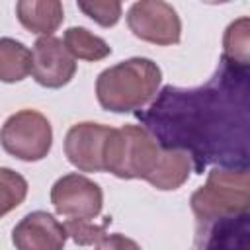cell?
<instances>
[{
	"label": "cell",
	"instance_id": "obj_1",
	"mask_svg": "<svg viewBox=\"0 0 250 250\" xmlns=\"http://www.w3.org/2000/svg\"><path fill=\"white\" fill-rule=\"evenodd\" d=\"M137 117L160 148L186 152L197 174L209 164L248 168V68L221 61L205 86H166Z\"/></svg>",
	"mask_w": 250,
	"mask_h": 250
},
{
	"label": "cell",
	"instance_id": "obj_2",
	"mask_svg": "<svg viewBox=\"0 0 250 250\" xmlns=\"http://www.w3.org/2000/svg\"><path fill=\"white\" fill-rule=\"evenodd\" d=\"M160 80L162 70L154 61L133 57L100 72L96 80V98L107 111H137L156 96Z\"/></svg>",
	"mask_w": 250,
	"mask_h": 250
},
{
	"label": "cell",
	"instance_id": "obj_3",
	"mask_svg": "<svg viewBox=\"0 0 250 250\" xmlns=\"http://www.w3.org/2000/svg\"><path fill=\"white\" fill-rule=\"evenodd\" d=\"M248 168H215L205 186L191 195V209L203 223L221 221L248 211Z\"/></svg>",
	"mask_w": 250,
	"mask_h": 250
},
{
	"label": "cell",
	"instance_id": "obj_4",
	"mask_svg": "<svg viewBox=\"0 0 250 250\" xmlns=\"http://www.w3.org/2000/svg\"><path fill=\"white\" fill-rule=\"evenodd\" d=\"M160 156V146L141 125L111 129L104 148V170L123 180H146Z\"/></svg>",
	"mask_w": 250,
	"mask_h": 250
},
{
	"label": "cell",
	"instance_id": "obj_5",
	"mask_svg": "<svg viewBox=\"0 0 250 250\" xmlns=\"http://www.w3.org/2000/svg\"><path fill=\"white\" fill-rule=\"evenodd\" d=\"M0 145L18 160H43L53 145L51 123L35 109H21L4 121L0 129Z\"/></svg>",
	"mask_w": 250,
	"mask_h": 250
},
{
	"label": "cell",
	"instance_id": "obj_6",
	"mask_svg": "<svg viewBox=\"0 0 250 250\" xmlns=\"http://www.w3.org/2000/svg\"><path fill=\"white\" fill-rule=\"evenodd\" d=\"M51 203L66 221H94L104 207L102 188L82 174H66L51 188Z\"/></svg>",
	"mask_w": 250,
	"mask_h": 250
},
{
	"label": "cell",
	"instance_id": "obj_7",
	"mask_svg": "<svg viewBox=\"0 0 250 250\" xmlns=\"http://www.w3.org/2000/svg\"><path fill=\"white\" fill-rule=\"evenodd\" d=\"M127 25L135 37L154 45H176L182 37L176 10L162 0L135 2L127 12Z\"/></svg>",
	"mask_w": 250,
	"mask_h": 250
},
{
	"label": "cell",
	"instance_id": "obj_8",
	"mask_svg": "<svg viewBox=\"0 0 250 250\" xmlns=\"http://www.w3.org/2000/svg\"><path fill=\"white\" fill-rule=\"evenodd\" d=\"M76 72V59L66 51L64 43L53 35L39 37L31 49V74L45 88L66 86Z\"/></svg>",
	"mask_w": 250,
	"mask_h": 250
},
{
	"label": "cell",
	"instance_id": "obj_9",
	"mask_svg": "<svg viewBox=\"0 0 250 250\" xmlns=\"http://www.w3.org/2000/svg\"><path fill=\"white\" fill-rule=\"evenodd\" d=\"M113 127L102 123H76L64 137V154L80 172H104V148Z\"/></svg>",
	"mask_w": 250,
	"mask_h": 250
},
{
	"label": "cell",
	"instance_id": "obj_10",
	"mask_svg": "<svg viewBox=\"0 0 250 250\" xmlns=\"http://www.w3.org/2000/svg\"><path fill=\"white\" fill-rule=\"evenodd\" d=\"M66 236L64 225L47 211L25 215L12 230L16 250H62Z\"/></svg>",
	"mask_w": 250,
	"mask_h": 250
},
{
	"label": "cell",
	"instance_id": "obj_11",
	"mask_svg": "<svg viewBox=\"0 0 250 250\" xmlns=\"http://www.w3.org/2000/svg\"><path fill=\"white\" fill-rule=\"evenodd\" d=\"M16 16L27 31L47 37L62 23L64 10L57 0H20Z\"/></svg>",
	"mask_w": 250,
	"mask_h": 250
},
{
	"label": "cell",
	"instance_id": "obj_12",
	"mask_svg": "<svg viewBox=\"0 0 250 250\" xmlns=\"http://www.w3.org/2000/svg\"><path fill=\"white\" fill-rule=\"evenodd\" d=\"M191 160L186 152L182 150H164L160 148V156L158 162L154 166V170L150 172V176L146 178V182L162 191H170V189H178L191 172Z\"/></svg>",
	"mask_w": 250,
	"mask_h": 250
},
{
	"label": "cell",
	"instance_id": "obj_13",
	"mask_svg": "<svg viewBox=\"0 0 250 250\" xmlns=\"http://www.w3.org/2000/svg\"><path fill=\"white\" fill-rule=\"evenodd\" d=\"M205 250H250V217L248 211L217 221Z\"/></svg>",
	"mask_w": 250,
	"mask_h": 250
},
{
	"label": "cell",
	"instance_id": "obj_14",
	"mask_svg": "<svg viewBox=\"0 0 250 250\" xmlns=\"http://www.w3.org/2000/svg\"><path fill=\"white\" fill-rule=\"evenodd\" d=\"M31 74V51L12 37L0 39V82L14 84Z\"/></svg>",
	"mask_w": 250,
	"mask_h": 250
},
{
	"label": "cell",
	"instance_id": "obj_15",
	"mask_svg": "<svg viewBox=\"0 0 250 250\" xmlns=\"http://www.w3.org/2000/svg\"><path fill=\"white\" fill-rule=\"evenodd\" d=\"M62 43L74 59L82 61H102L111 53V47L86 27H68Z\"/></svg>",
	"mask_w": 250,
	"mask_h": 250
},
{
	"label": "cell",
	"instance_id": "obj_16",
	"mask_svg": "<svg viewBox=\"0 0 250 250\" xmlns=\"http://www.w3.org/2000/svg\"><path fill=\"white\" fill-rule=\"evenodd\" d=\"M250 45V20L244 16L232 21L223 39V59L227 64L248 68V47Z\"/></svg>",
	"mask_w": 250,
	"mask_h": 250
},
{
	"label": "cell",
	"instance_id": "obj_17",
	"mask_svg": "<svg viewBox=\"0 0 250 250\" xmlns=\"http://www.w3.org/2000/svg\"><path fill=\"white\" fill-rule=\"evenodd\" d=\"M27 195V182L12 168H0V217L14 211Z\"/></svg>",
	"mask_w": 250,
	"mask_h": 250
},
{
	"label": "cell",
	"instance_id": "obj_18",
	"mask_svg": "<svg viewBox=\"0 0 250 250\" xmlns=\"http://www.w3.org/2000/svg\"><path fill=\"white\" fill-rule=\"evenodd\" d=\"M78 8L96 23L102 27H111L121 18V2L117 0H90V2H78Z\"/></svg>",
	"mask_w": 250,
	"mask_h": 250
},
{
	"label": "cell",
	"instance_id": "obj_19",
	"mask_svg": "<svg viewBox=\"0 0 250 250\" xmlns=\"http://www.w3.org/2000/svg\"><path fill=\"white\" fill-rule=\"evenodd\" d=\"M111 223V219L107 217L102 225H96L94 221H66L64 223V229H66V234L76 242V244H94L98 242L104 234H105V227Z\"/></svg>",
	"mask_w": 250,
	"mask_h": 250
},
{
	"label": "cell",
	"instance_id": "obj_20",
	"mask_svg": "<svg viewBox=\"0 0 250 250\" xmlns=\"http://www.w3.org/2000/svg\"><path fill=\"white\" fill-rule=\"evenodd\" d=\"M96 250H141V246L127 238L125 234H104L98 242H96Z\"/></svg>",
	"mask_w": 250,
	"mask_h": 250
}]
</instances>
